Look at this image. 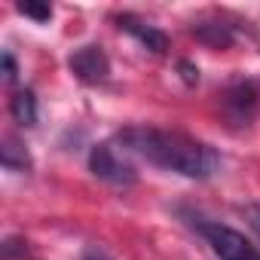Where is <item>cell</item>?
I'll return each instance as SVG.
<instances>
[{"label":"cell","mask_w":260,"mask_h":260,"mask_svg":"<svg viewBox=\"0 0 260 260\" xmlns=\"http://www.w3.org/2000/svg\"><path fill=\"white\" fill-rule=\"evenodd\" d=\"M116 141L132 156H141L156 169H166L193 181H205L220 169L217 150L184 132H169V128H156V125H128L119 132Z\"/></svg>","instance_id":"obj_1"},{"label":"cell","mask_w":260,"mask_h":260,"mask_svg":"<svg viewBox=\"0 0 260 260\" xmlns=\"http://www.w3.org/2000/svg\"><path fill=\"white\" fill-rule=\"evenodd\" d=\"M89 172H92L98 181H107V184H113V187H132V184L138 181L132 153H128L119 141L95 144L92 153H89Z\"/></svg>","instance_id":"obj_2"},{"label":"cell","mask_w":260,"mask_h":260,"mask_svg":"<svg viewBox=\"0 0 260 260\" xmlns=\"http://www.w3.org/2000/svg\"><path fill=\"white\" fill-rule=\"evenodd\" d=\"M193 226L199 230V236L211 245V251L220 260H260V251L239 230L217 223V220H205V217H193Z\"/></svg>","instance_id":"obj_3"},{"label":"cell","mask_w":260,"mask_h":260,"mask_svg":"<svg viewBox=\"0 0 260 260\" xmlns=\"http://www.w3.org/2000/svg\"><path fill=\"white\" fill-rule=\"evenodd\" d=\"M68 68H71L74 77H77L80 83H86V86H98V83H104V80L110 77V61H107L104 49L95 46V43L74 49L71 58H68Z\"/></svg>","instance_id":"obj_4"},{"label":"cell","mask_w":260,"mask_h":260,"mask_svg":"<svg viewBox=\"0 0 260 260\" xmlns=\"http://www.w3.org/2000/svg\"><path fill=\"white\" fill-rule=\"evenodd\" d=\"M116 25H119V31L132 34L144 49H150V52H156V55H166V52H169V34H166V31H159L156 25H150V22H144V19L132 16V13L116 16Z\"/></svg>","instance_id":"obj_5"},{"label":"cell","mask_w":260,"mask_h":260,"mask_svg":"<svg viewBox=\"0 0 260 260\" xmlns=\"http://www.w3.org/2000/svg\"><path fill=\"white\" fill-rule=\"evenodd\" d=\"M223 104H226V110L233 113V119H236V122H248V119L254 116L257 95H254V89H251L248 83H239V86H233V89L226 92Z\"/></svg>","instance_id":"obj_6"},{"label":"cell","mask_w":260,"mask_h":260,"mask_svg":"<svg viewBox=\"0 0 260 260\" xmlns=\"http://www.w3.org/2000/svg\"><path fill=\"white\" fill-rule=\"evenodd\" d=\"M193 34H196L205 46H211V49H226V46H233V28L223 25L220 19L193 25Z\"/></svg>","instance_id":"obj_7"},{"label":"cell","mask_w":260,"mask_h":260,"mask_svg":"<svg viewBox=\"0 0 260 260\" xmlns=\"http://www.w3.org/2000/svg\"><path fill=\"white\" fill-rule=\"evenodd\" d=\"M10 113H13V119H16L19 125H25V128L37 125V98H34V92H31V89L13 92V98H10Z\"/></svg>","instance_id":"obj_8"},{"label":"cell","mask_w":260,"mask_h":260,"mask_svg":"<svg viewBox=\"0 0 260 260\" xmlns=\"http://www.w3.org/2000/svg\"><path fill=\"white\" fill-rule=\"evenodd\" d=\"M0 162H4L7 172H28L31 169V156L25 153V147L16 138H4V147H0Z\"/></svg>","instance_id":"obj_9"},{"label":"cell","mask_w":260,"mask_h":260,"mask_svg":"<svg viewBox=\"0 0 260 260\" xmlns=\"http://www.w3.org/2000/svg\"><path fill=\"white\" fill-rule=\"evenodd\" d=\"M16 10L22 13V16H28V19H34V22H49L52 19V7H46V4H16Z\"/></svg>","instance_id":"obj_10"},{"label":"cell","mask_w":260,"mask_h":260,"mask_svg":"<svg viewBox=\"0 0 260 260\" xmlns=\"http://www.w3.org/2000/svg\"><path fill=\"white\" fill-rule=\"evenodd\" d=\"M245 217H248V226L260 236V205H248L245 208Z\"/></svg>","instance_id":"obj_11"},{"label":"cell","mask_w":260,"mask_h":260,"mask_svg":"<svg viewBox=\"0 0 260 260\" xmlns=\"http://www.w3.org/2000/svg\"><path fill=\"white\" fill-rule=\"evenodd\" d=\"M4 80H7V83L16 80V58H13L10 52H4Z\"/></svg>","instance_id":"obj_12"},{"label":"cell","mask_w":260,"mask_h":260,"mask_svg":"<svg viewBox=\"0 0 260 260\" xmlns=\"http://www.w3.org/2000/svg\"><path fill=\"white\" fill-rule=\"evenodd\" d=\"M181 71H184V80L187 83H196L199 80V68H193L190 61H181Z\"/></svg>","instance_id":"obj_13"},{"label":"cell","mask_w":260,"mask_h":260,"mask_svg":"<svg viewBox=\"0 0 260 260\" xmlns=\"http://www.w3.org/2000/svg\"><path fill=\"white\" fill-rule=\"evenodd\" d=\"M83 260H107V257H101V254H86Z\"/></svg>","instance_id":"obj_14"}]
</instances>
